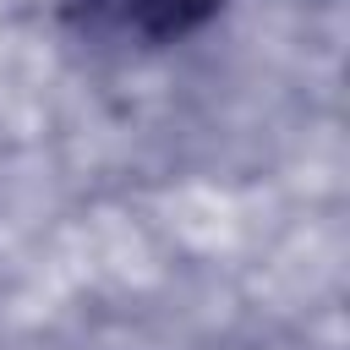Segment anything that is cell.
Segmentation results:
<instances>
[{"label": "cell", "instance_id": "cell-1", "mask_svg": "<svg viewBox=\"0 0 350 350\" xmlns=\"http://www.w3.org/2000/svg\"><path fill=\"white\" fill-rule=\"evenodd\" d=\"M230 0H71L77 22L104 38H131V44H170L213 22Z\"/></svg>", "mask_w": 350, "mask_h": 350}]
</instances>
